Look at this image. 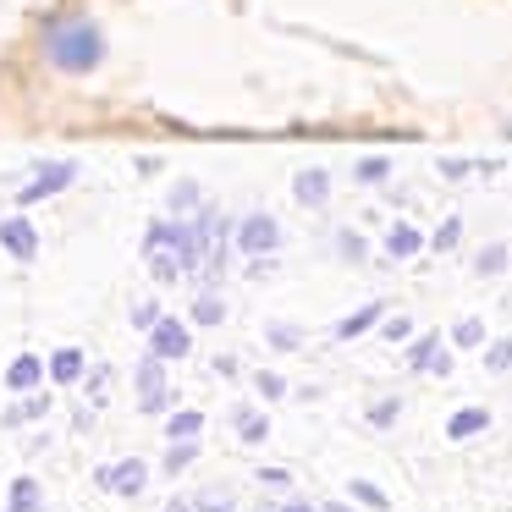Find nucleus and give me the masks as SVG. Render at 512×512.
<instances>
[{"label": "nucleus", "mask_w": 512, "mask_h": 512, "mask_svg": "<svg viewBox=\"0 0 512 512\" xmlns=\"http://www.w3.org/2000/svg\"><path fill=\"white\" fill-rule=\"evenodd\" d=\"M78 375H83V353H78V347H61V353L50 358V380H61V386H72Z\"/></svg>", "instance_id": "obj_10"}, {"label": "nucleus", "mask_w": 512, "mask_h": 512, "mask_svg": "<svg viewBox=\"0 0 512 512\" xmlns=\"http://www.w3.org/2000/svg\"><path fill=\"white\" fill-rule=\"evenodd\" d=\"M72 177H78V171H72V166H45V171H39V177L34 182H28V188L23 193H17V204H23V210H28V204H39V199H50V193H61V188H67V182Z\"/></svg>", "instance_id": "obj_5"}, {"label": "nucleus", "mask_w": 512, "mask_h": 512, "mask_svg": "<svg viewBox=\"0 0 512 512\" xmlns=\"http://www.w3.org/2000/svg\"><path fill=\"white\" fill-rule=\"evenodd\" d=\"M237 430H243V441H265V419H259V413H237Z\"/></svg>", "instance_id": "obj_17"}, {"label": "nucleus", "mask_w": 512, "mask_h": 512, "mask_svg": "<svg viewBox=\"0 0 512 512\" xmlns=\"http://www.w3.org/2000/svg\"><path fill=\"white\" fill-rule=\"evenodd\" d=\"M435 347H441V336H419V342H413V369H435V375H446V369H452V364H446V358L441 353H435Z\"/></svg>", "instance_id": "obj_9"}, {"label": "nucleus", "mask_w": 512, "mask_h": 512, "mask_svg": "<svg viewBox=\"0 0 512 512\" xmlns=\"http://www.w3.org/2000/svg\"><path fill=\"white\" fill-rule=\"evenodd\" d=\"M259 391H265V397H281L287 386H281V375H259Z\"/></svg>", "instance_id": "obj_25"}, {"label": "nucleus", "mask_w": 512, "mask_h": 512, "mask_svg": "<svg viewBox=\"0 0 512 512\" xmlns=\"http://www.w3.org/2000/svg\"><path fill=\"white\" fill-rule=\"evenodd\" d=\"M39 375H45V364H39L34 353H23V358H12V369H6V386H12V391H34Z\"/></svg>", "instance_id": "obj_8"}, {"label": "nucleus", "mask_w": 512, "mask_h": 512, "mask_svg": "<svg viewBox=\"0 0 512 512\" xmlns=\"http://www.w3.org/2000/svg\"><path fill=\"white\" fill-rule=\"evenodd\" d=\"M490 424V413L485 408H468V413H457L452 424H446V435H452V441H468V435H479Z\"/></svg>", "instance_id": "obj_11"}, {"label": "nucleus", "mask_w": 512, "mask_h": 512, "mask_svg": "<svg viewBox=\"0 0 512 512\" xmlns=\"http://www.w3.org/2000/svg\"><path fill=\"white\" fill-rule=\"evenodd\" d=\"M276 243H281V232H276L270 215H248V221L237 226V248H243V254H270Z\"/></svg>", "instance_id": "obj_2"}, {"label": "nucleus", "mask_w": 512, "mask_h": 512, "mask_svg": "<svg viewBox=\"0 0 512 512\" xmlns=\"http://www.w3.org/2000/svg\"><path fill=\"white\" fill-rule=\"evenodd\" d=\"M485 364H490V369H496V375H501V369H512V342H490V353H485Z\"/></svg>", "instance_id": "obj_23"}, {"label": "nucleus", "mask_w": 512, "mask_h": 512, "mask_svg": "<svg viewBox=\"0 0 512 512\" xmlns=\"http://www.w3.org/2000/svg\"><path fill=\"white\" fill-rule=\"evenodd\" d=\"M358 177H364V182H375V177H386V160H364V166H358Z\"/></svg>", "instance_id": "obj_24"}, {"label": "nucleus", "mask_w": 512, "mask_h": 512, "mask_svg": "<svg viewBox=\"0 0 512 512\" xmlns=\"http://www.w3.org/2000/svg\"><path fill=\"white\" fill-rule=\"evenodd\" d=\"M452 342H457V347H479V342H485V325H479V320H463V325L452 331Z\"/></svg>", "instance_id": "obj_16"}, {"label": "nucleus", "mask_w": 512, "mask_h": 512, "mask_svg": "<svg viewBox=\"0 0 512 512\" xmlns=\"http://www.w3.org/2000/svg\"><path fill=\"white\" fill-rule=\"evenodd\" d=\"M0 243H6V254H17V259H34L39 254V232L23 221V215L0 221Z\"/></svg>", "instance_id": "obj_7"}, {"label": "nucleus", "mask_w": 512, "mask_h": 512, "mask_svg": "<svg viewBox=\"0 0 512 512\" xmlns=\"http://www.w3.org/2000/svg\"><path fill=\"white\" fill-rule=\"evenodd\" d=\"M281 512H314V507H303V501H287V507H281Z\"/></svg>", "instance_id": "obj_27"}, {"label": "nucleus", "mask_w": 512, "mask_h": 512, "mask_svg": "<svg viewBox=\"0 0 512 512\" xmlns=\"http://www.w3.org/2000/svg\"><path fill=\"white\" fill-rule=\"evenodd\" d=\"M138 408L144 413L166 408V375H160V358H144V369H138Z\"/></svg>", "instance_id": "obj_6"}, {"label": "nucleus", "mask_w": 512, "mask_h": 512, "mask_svg": "<svg viewBox=\"0 0 512 512\" xmlns=\"http://www.w3.org/2000/svg\"><path fill=\"white\" fill-rule=\"evenodd\" d=\"M149 347H155V358H182L188 353V325L182 320H155L149 325Z\"/></svg>", "instance_id": "obj_4"}, {"label": "nucleus", "mask_w": 512, "mask_h": 512, "mask_svg": "<svg viewBox=\"0 0 512 512\" xmlns=\"http://www.w3.org/2000/svg\"><path fill=\"white\" fill-rule=\"evenodd\" d=\"M199 430H204V413H177V419L166 424V435H171V441H193Z\"/></svg>", "instance_id": "obj_12"}, {"label": "nucleus", "mask_w": 512, "mask_h": 512, "mask_svg": "<svg viewBox=\"0 0 512 512\" xmlns=\"http://www.w3.org/2000/svg\"><path fill=\"white\" fill-rule=\"evenodd\" d=\"M12 512H39V485L34 479H17L12 485Z\"/></svg>", "instance_id": "obj_13"}, {"label": "nucleus", "mask_w": 512, "mask_h": 512, "mask_svg": "<svg viewBox=\"0 0 512 512\" xmlns=\"http://www.w3.org/2000/svg\"><path fill=\"white\" fill-rule=\"evenodd\" d=\"M507 133H512V127H507Z\"/></svg>", "instance_id": "obj_30"}, {"label": "nucleus", "mask_w": 512, "mask_h": 512, "mask_svg": "<svg viewBox=\"0 0 512 512\" xmlns=\"http://www.w3.org/2000/svg\"><path fill=\"white\" fill-rule=\"evenodd\" d=\"M193 320H199V325H221V298H199V303H193Z\"/></svg>", "instance_id": "obj_19"}, {"label": "nucleus", "mask_w": 512, "mask_h": 512, "mask_svg": "<svg viewBox=\"0 0 512 512\" xmlns=\"http://www.w3.org/2000/svg\"><path fill=\"white\" fill-rule=\"evenodd\" d=\"M210 512H221V507H210Z\"/></svg>", "instance_id": "obj_28"}, {"label": "nucleus", "mask_w": 512, "mask_h": 512, "mask_svg": "<svg viewBox=\"0 0 512 512\" xmlns=\"http://www.w3.org/2000/svg\"><path fill=\"white\" fill-rule=\"evenodd\" d=\"M386 248H391V254H397V259L419 254V232H408V226H397V232L386 237Z\"/></svg>", "instance_id": "obj_15"}, {"label": "nucleus", "mask_w": 512, "mask_h": 512, "mask_svg": "<svg viewBox=\"0 0 512 512\" xmlns=\"http://www.w3.org/2000/svg\"><path fill=\"white\" fill-rule=\"evenodd\" d=\"M144 479H149V468L138 463V457H127V463H116V468H100V485L116 490V496H138Z\"/></svg>", "instance_id": "obj_3"}, {"label": "nucleus", "mask_w": 512, "mask_h": 512, "mask_svg": "<svg viewBox=\"0 0 512 512\" xmlns=\"http://www.w3.org/2000/svg\"><path fill=\"white\" fill-rule=\"evenodd\" d=\"M347 490H353V496L364 501V507H380V512H386V496H380V490L369 485V479H353V485H347Z\"/></svg>", "instance_id": "obj_18"}, {"label": "nucleus", "mask_w": 512, "mask_h": 512, "mask_svg": "<svg viewBox=\"0 0 512 512\" xmlns=\"http://www.w3.org/2000/svg\"><path fill=\"white\" fill-rule=\"evenodd\" d=\"M320 193H325V177H320V171H309V177H298V199H303V204H314Z\"/></svg>", "instance_id": "obj_22"}, {"label": "nucleus", "mask_w": 512, "mask_h": 512, "mask_svg": "<svg viewBox=\"0 0 512 512\" xmlns=\"http://www.w3.org/2000/svg\"><path fill=\"white\" fill-rule=\"evenodd\" d=\"M45 408H50L45 397H28L23 408H12V413H6V424H23V419H39V413H45Z\"/></svg>", "instance_id": "obj_20"}, {"label": "nucleus", "mask_w": 512, "mask_h": 512, "mask_svg": "<svg viewBox=\"0 0 512 512\" xmlns=\"http://www.w3.org/2000/svg\"><path fill=\"white\" fill-rule=\"evenodd\" d=\"M369 419H375V424H391V419H397V402H380V408L369 413Z\"/></svg>", "instance_id": "obj_26"}, {"label": "nucleus", "mask_w": 512, "mask_h": 512, "mask_svg": "<svg viewBox=\"0 0 512 512\" xmlns=\"http://www.w3.org/2000/svg\"><path fill=\"white\" fill-rule=\"evenodd\" d=\"M375 320H380V303H369L364 314H353V320H342V325H336V336H342V342H347V336L369 331V325H375Z\"/></svg>", "instance_id": "obj_14"}, {"label": "nucleus", "mask_w": 512, "mask_h": 512, "mask_svg": "<svg viewBox=\"0 0 512 512\" xmlns=\"http://www.w3.org/2000/svg\"><path fill=\"white\" fill-rule=\"evenodd\" d=\"M171 512H182V507H171Z\"/></svg>", "instance_id": "obj_29"}, {"label": "nucleus", "mask_w": 512, "mask_h": 512, "mask_svg": "<svg viewBox=\"0 0 512 512\" xmlns=\"http://www.w3.org/2000/svg\"><path fill=\"white\" fill-rule=\"evenodd\" d=\"M45 56L61 72H94L105 61V39L89 17H61V23L45 28Z\"/></svg>", "instance_id": "obj_1"}, {"label": "nucleus", "mask_w": 512, "mask_h": 512, "mask_svg": "<svg viewBox=\"0 0 512 512\" xmlns=\"http://www.w3.org/2000/svg\"><path fill=\"white\" fill-rule=\"evenodd\" d=\"M193 452H199L193 441H177V446L166 452V468H171V474H177V468H188V463H193Z\"/></svg>", "instance_id": "obj_21"}]
</instances>
